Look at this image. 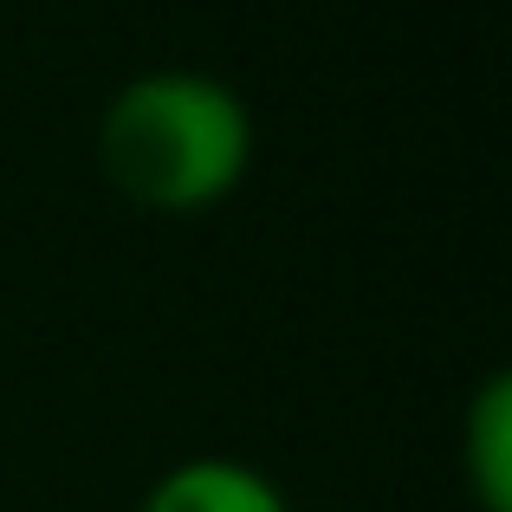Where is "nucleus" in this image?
I'll list each match as a JSON object with an SVG mask.
<instances>
[{
	"mask_svg": "<svg viewBox=\"0 0 512 512\" xmlns=\"http://www.w3.org/2000/svg\"><path fill=\"white\" fill-rule=\"evenodd\" d=\"M98 163L150 214H201L253 169V111L208 72H143L98 124Z\"/></svg>",
	"mask_w": 512,
	"mask_h": 512,
	"instance_id": "f257e3e1",
	"label": "nucleus"
},
{
	"mask_svg": "<svg viewBox=\"0 0 512 512\" xmlns=\"http://www.w3.org/2000/svg\"><path fill=\"white\" fill-rule=\"evenodd\" d=\"M137 512H292V506L253 461L195 454V461L169 467V474L143 493Z\"/></svg>",
	"mask_w": 512,
	"mask_h": 512,
	"instance_id": "f03ea898",
	"label": "nucleus"
},
{
	"mask_svg": "<svg viewBox=\"0 0 512 512\" xmlns=\"http://www.w3.org/2000/svg\"><path fill=\"white\" fill-rule=\"evenodd\" d=\"M461 467L480 512H512V376H487L461 422Z\"/></svg>",
	"mask_w": 512,
	"mask_h": 512,
	"instance_id": "7ed1b4c3",
	"label": "nucleus"
}]
</instances>
